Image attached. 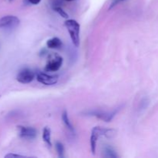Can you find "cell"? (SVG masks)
<instances>
[{
  "label": "cell",
  "mask_w": 158,
  "mask_h": 158,
  "mask_svg": "<svg viewBox=\"0 0 158 158\" xmlns=\"http://www.w3.org/2000/svg\"><path fill=\"white\" fill-rule=\"evenodd\" d=\"M117 134V131L114 129H106L101 127H95L92 130L90 136V148L93 154H96V148L98 139L100 137H105L106 138H114Z\"/></svg>",
  "instance_id": "1"
},
{
  "label": "cell",
  "mask_w": 158,
  "mask_h": 158,
  "mask_svg": "<svg viewBox=\"0 0 158 158\" xmlns=\"http://www.w3.org/2000/svg\"><path fill=\"white\" fill-rule=\"evenodd\" d=\"M64 24L69 32L73 43L76 47H78L80 46V24L74 19H67Z\"/></svg>",
  "instance_id": "2"
},
{
  "label": "cell",
  "mask_w": 158,
  "mask_h": 158,
  "mask_svg": "<svg viewBox=\"0 0 158 158\" xmlns=\"http://www.w3.org/2000/svg\"><path fill=\"white\" fill-rule=\"evenodd\" d=\"M63 58L56 53L51 54L49 56L45 69L48 72H56L59 70L63 64Z\"/></svg>",
  "instance_id": "3"
},
{
  "label": "cell",
  "mask_w": 158,
  "mask_h": 158,
  "mask_svg": "<svg viewBox=\"0 0 158 158\" xmlns=\"http://www.w3.org/2000/svg\"><path fill=\"white\" fill-rule=\"evenodd\" d=\"M19 23V19L15 15H6L0 19V28L2 29H15Z\"/></svg>",
  "instance_id": "4"
},
{
  "label": "cell",
  "mask_w": 158,
  "mask_h": 158,
  "mask_svg": "<svg viewBox=\"0 0 158 158\" xmlns=\"http://www.w3.org/2000/svg\"><path fill=\"white\" fill-rule=\"evenodd\" d=\"M34 78H35L34 72L32 69H28V68H25L20 70L16 77L17 81L23 84L31 83L34 80Z\"/></svg>",
  "instance_id": "5"
},
{
  "label": "cell",
  "mask_w": 158,
  "mask_h": 158,
  "mask_svg": "<svg viewBox=\"0 0 158 158\" xmlns=\"http://www.w3.org/2000/svg\"><path fill=\"white\" fill-rule=\"evenodd\" d=\"M117 114V110H114L113 112H106V111H100V110H94L89 111L87 114L90 116L97 117L100 120H103L105 122H110L113 120L116 114Z\"/></svg>",
  "instance_id": "6"
},
{
  "label": "cell",
  "mask_w": 158,
  "mask_h": 158,
  "mask_svg": "<svg viewBox=\"0 0 158 158\" xmlns=\"http://www.w3.org/2000/svg\"><path fill=\"white\" fill-rule=\"evenodd\" d=\"M17 127H18L19 134L22 138L31 140V139H34L36 137L37 131L33 127L25 126H19Z\"/></svg>",
  "instance_id": "7"
},
{
  "label": "cell",
  "mask_w": 158,
  "mask_h": 158,
  "mask_svg": "<svg viewBox=\"0 0 158 158\" xmlns=\"http://www.w3.org/2000/svg\"><path fill=\"white\" fill-rule=\"evenodd\" d=\"M36 79L40 83L44 85H53L58 81V77L57 76H51L44 73H38L36 75Z\"/></svg>",
  "instance_id": "8"
},
{
  "label": "cell",
  "mask_w": 158,
  "mask_h": 158,
  "mask_svg": "<svg viewBox=\"0 0 158 158\" xmlns=\"http://www.w3.org/2000/svg\"><path fill=\"white\" fill-rule=\"evenodd\" d=\"M62 41L58 37H53L52 39H49L47 42H46V46L49 49H59L62 46Z\"/></svg>",
  "instance_id": "9"
},
{
  "label": "cell",
  "mask_w": 158,
  "mask_h": 158,
  "mask_svg": "<svg viewBox=\"0 0 158 158\" xmlns=\"http://www.w3.org/2000/svg\"><path fill=\"white\" fill-rule=\"evenodd\" d=\"M103 156L106 157H111V158H116L118 157L117 152L114 151L113 148L110 146H105L103 148Z\"/></svg>",
  "instance_id": "10"
},
{
  "label": "cell",
  "mask_w": 158,
  "mask_h": 158,
  "mask_svg": "<svg viewBox=\"0 0 158 158\" xmlns=\"http://www.w3.org/2000/svg\"><path fill=\"white\" fill-rule=\"evenodd\" d=\"M62 119H63V123H64L65 126L66 127V128H67L69 131H71V132H74V128L73 127L72 123H71L70 121H69V117H68V114L66 110L63 111V114H62Z\"/></svg>",
  "instance_id": "11"
},
{
  "label": "cell",
  "mask_w": 158,
  "mask_h": 158,
  "mask_svg": "<svg viewBox=\"0 0 158 158\" xmlns=\"http://www.w3.org/2000/svg\"><path fill=\"white\" fill-rule=\"evenodd\" d=\"M43 140L47 143L48 146H52V143H51V131L49 127H45L44 129H43Z\"/></svg>",
  "instance_id": "12"
},
{
  "label": "cell",
  "mask_w": 158,
  "mask_h": 158,
  "mask_svg": "<svg viewBox=\"0 0 158 158\" xmlns=\"http://www.w3.org/2000/svg\"><path fill=\"white\" fill-rule=\"evenodd\" d=\"M56 149L57 153H58L59 157H64V147L60 142H57L56 143Z\"/></svg>",
  "instance_id": "13"
},
{
  "label": "cell",
  "mask_w": 158,
  "mask_h": 158,
  "mask_svg": "<svg viewBox=\"0 0 158 158\" xmlns=\"http://www.w3.org/2000/svg\"><path fill=\"white\" fill-rule=\"evenodd\" d=\"M54 10H55L56 12L59 14V15H61L63 18L67 19L68 16H69V15H68V14L66 13V12H65V11L63 10L61 7H60V6H55V7H54Z\"/></svg>",
  "instance_id": "14"
},
{
  "label": "cell",
  "mask_w": 158,
  "mask_h": 158,
  "mask_svg": "<svg viewBox=\"0 0 158 158\" xmlns=\"http://www.w3.org/2000/svg\"><path fill=\"white\" fill-rule=\"evenodd\" d=\"M148 104H149V100L148 99H143L141 101V103H140V107L142 109H144V108H146L148 106Z\"/></svg>",
  "instance_id": "15"
},
{
  "label": "cell",
  "mask_w": 158,
  "mask_h": 158,
  "mask_svg": "<svg viewBox=\"0 0 158 158\" xmlns=\"http://www.w3.org/2000/svg\"><path fill=\"white\" fill-rule=\"evenodd\" d=\"M23 157V156L19 155V154H8L5 156V157Z\"/></svg>",
  "instance_id": "16"
},
{
  "label": "cell",
  "mask_w": 158,
  "mask_h": 158,
  "mask_svg": "<svg viewBox=\"0 0 158 158\" xmlns=\"http://www.w3.org/2000/svg\"><path fill=\"white\" fill-rule=\"evenodd\" d=\"M26 1L32 5H37V4H39L40 2H41V0H26Z\"/></svg>",
  "instance_id": "17"
},
{
  "label": "cell",
  "mask_w": 158,
  "mask_h": 158,
  "mask_svg": "<svg viewBox=\"0 0 158 158\" xmlns=\"http://www.w3.org/2000/svg\"><path fill=\"white\" fill-rule=\"evenodd\" d=\"M122 1H123V0H114L110 8H113L114 6H116V5H117L119 2H122Z\"/></svg>",
  "instance_id": "18"
},
{
  "label": "cell",
  "mask_w": 158,
  "mask_h": 158,
  "mask_svg": "<svg viewBox=\"0 0 158 158\" xmlns=\"http://www.w3.org/2000/svg\"><path fill=\"white\" fill-rule=\"evenodd\" d=\"M66 1H68V2H72V1H73V0H66Z\"/></svg>",
  "instance_id": "19"
},
{
  "label": "cell",
  "mask_w": 158,
  "mask_h": 158,
  "mask_svg": "<svg viewBox=\"0 0 158 158\" xmlns=\"http://www.w3.org/2000/svg\"><path fill=\"white\" fill-rule=\"evenodd\" d=\"M9 2H12V1H13V0H9Z\"/></svg>",
  "instance_id": "20"
}]
</instances>
